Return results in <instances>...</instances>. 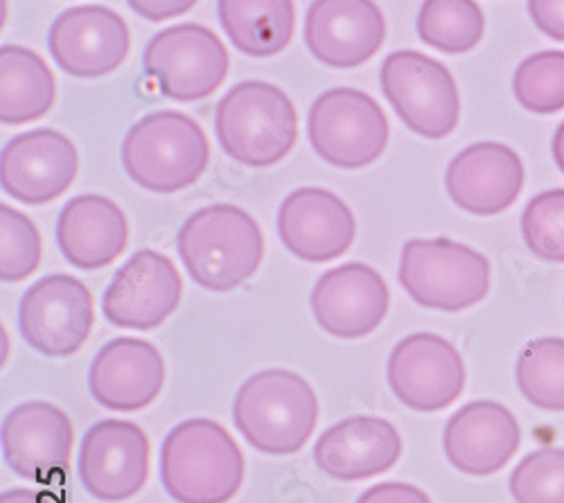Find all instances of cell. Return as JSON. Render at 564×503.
Returning a JSON list of instances; mask_svg holds the SVG:
<instances>
[{"label":"cell","mask_w":564,"mask_h":503,"mask_svg":"<svg viewBox=\"0 0 564 503\" xmlns=\"http://www.w3.org/2000/svg\"><path fill=\"white\" fill-rule=\"evenodd\" d=\"M176 251L199 287L224 294L256 276L264 258V236L245 208L215 204L183 221Z\"/></svg>","instance_id":"cell-1"},{"label":"cell","mask_w":564,"mask_h":503,"mask_svg":"<svg viewBox=\"0 0 564 503\" xmlns=\"http://www.w3.org/2000/svg\"><path fill=\"white\" fill-rule=\"evenodd\" d=\"M159 468L176 503H226L240 492L247 474L238 440L208 418L176 425L163 440Z\"/></svg>","instance_id":"cell-2"},{"label":"cell","mask_w":564,"mask_h":503,"mask_svg":"<svg viewBox=\"0 0 564 503\" xmlns=\"http://www.w3.org/2000/svg\"><path fill=\"white\" fill-rule=\"evenodd\" d=\"M232 420L258 451L290 456L312 438L318 425V400L303 375L267 369L240 386L232 402Z\"/></svg>","instance_id":"cell-3"},{"label":"cell","mask_w":564,"mask_h":503,"mask_svg":"<svg viewBox=\"0 0 564 503\" xmlns=\"http://www.w3.org/2000/svg\"><path fill=\"white\" fill-rule=\"evenodd\" d=\"M221 150L247 167H269L299 141V113L285 90L249 79L232 86L215 111Z\"/></svg>","instance_id":"cell-4"},{"label":"cell","mask_w":564,"mask_h":503,"mask_svg":"<svg viewBox=\"0 0 564 503\" xmlns=\"http://www.w3.org/2000/svg\"><path fill=\"white\" fill-rule=\"evenodd\" d=\"M210 163L204 129L185 113L159 111L135 122L122 143V165L140 188L172 195L191 188Z\"/></svg>","instance_id":"cell-5"},{"label":"cell","mask_w":564,"mask_h":503,"mask_svg":"<svg viewBox=\"0 0 564 503\" xmlns=\"http://www.w3.org/2000/svg\"><path fill=\"white\" fill-rule=\"evenodd\" d=\"M400 285L420 305L436 311H463L479 305L492 285L484 253L445 238L409 240L400 255Z\"/></svg>","instance_id":"cell-6"},{"label":"cell","mask_w":564,"mask_h":503,"mask_svg":"<svg viewBox=\"0 0 564 503\" xmlns=\"http://www.w3.org/2000/svg\"><path fill=\"white\" fill-rule=\"evenodd\" d=\"M307 133L325 163L361 170L384 154L391 129L382 107L364 90L330 88L312 105Z\"/></svg>","instance_id":"cell-7"},{"label":"cell","mask_w":564,"mask_h":503,"mask_svg":"<svg viewBox=\"0 0 564 503\" xmlns=\"http://www.w3.org/2000/svg\"><path fill=\"white\" fill-rule=\"evenodd\" d=\"M380 84L400 120L422 139L441 141L458 127L460 96L454 75L417 51L389 55Z\"/></svg>","instance_id":"cell-8"},{"label":"cell","mask_w":564,"mask_h":503,"mask_svg":"<svg viewBox=\"0 0 564 503\" xmlns=\"http://www.w3.org/2000/svg\"><path fill=\"white\" fill-rule=\"evenodd\" d=\"M143 66L165 98L197 102L226 81L230 57L213 30L181 23L154 34L143 53Z\"/></svg>","instance_id":"cell-9"},{"label":"cell","mask_w":564,"mask_h":503,"mask_svg":"<svg viewBox=\"0 0 564 503\" xmlns=\"http://www.w3.org/2000/svg\"><path fill=\"white\" fill-rule=\"evenodd\" d=\"M96 326V303L88 287L66 273L34 283L21 298L19 328L30 348L45 357H70L82 350Z\"/></svg>","instance_id":"cell-10"},{"label":"cell","mask_w":564,"mask_h":503,"mask_svg":"<svg viewBox=\"0 0 564 503\" xmlns=\"http://www.w3.org/2000/svg\"><path fill=\"white\" fill-rule=\"evenodd\" d=\"M150 438L131 420L93 425L79 447L77 474L84 490L105 503L133 499L150 479Z\"/></svg>","instance_id":"cell-11"},{"label":"cell","mask_w":564,"mask_h":503,"mask_svg":"<svg viewBox=\"0 0 564 503\" xmlns=\"http://www.w3.org/2000/svg\"><path fill=\"white\" fill-rule=\"evenodd\" d=\"M387 378L393 395L420 414L452 406L465 391V361L447 339L417 332L395 343Z\"/></svg>","instance_id":"cell-12"},{"label":"cell","mask_w":564,"mask_h":503,"mask_svg":"<svg viewBox=\"0 0 564 503\" xmlns=\"http://www.w3.org/2000/svg\"><path fill=\"white\" fill-rule=\"evenodd\" d=\"M183 281L174 262L152 249L133 253L102 296L107 321L127 330H154L176 311Z\"/></svg>","instance_id":"cell-13"},{"label":"cell","mask_w":564,"mask_h":503,"mask_svg":"<svg viewBox=\"0 0 564 503\" xmlns=\"http://www.w3.org/2000/svg\"><path fill=\"white\" fill-rule=\"evenodd\" d=\"M3 459L8 468L32 483L66 477L73 451V423L51 402H25L3 420Z\"/></svg>","instance_id":"cell-14"},{"label":"cell","mask_w":564,"mask_h":503,"mask_svg":"<svg viewBox=\"0 0 564 503\" xmlns=\"http://www.w3.org/2000/svg\"><path fill=\"white\" fill-rule=\"evenodd\" d=\"M310 305L323 332L337 339H364L382 326L391 292L380 271L364 262H348L323 273Z\"/></svg>","instance_id":"cell-15"},{"label":"cell","mask_w":564,"mask_h":503,"mask_svg":"<svg viewBox=\"0 0 564 503\" xmlns=\"http://www.w3.org/2000/svg\"><path fill=\"white\" fill-rule=\"evenodd\" d=\"M77 172V147L55 129L21 133L0 154V183L6 195L28 206L59 199L73 186Z\"/></svg>","instance_id":"cell-16"},{"label":"cell","mask_w":564,"mask_h":503,"mask_svg":"<svg viewBox=\"0 0 564 503\" xmlns=\"http://www.w3.org/2000/svg\"><path fill=\"white\" fill-rule=\"evenodd\" d=\"M48 51L64 73L96 79L122 66L131 51V34L124 19L113 10L82 6L55 19Z\"/></svg>","instance_id":"cell-17"},{"label":"cell","mask_w":564,"mask_h":503,"mask_svg":"<svg viewBox=\"0 0 564 503\" xmlns=\"http://www.w3.org/2000/svg\"><path fill=\"white\" fill-rule=\"evenodd\" d=\"M387 21L375 0H314L305 17L310 53L325 66L357 68L382 48Z\"/></svg>","instance_id":"cell-18"},{"label":"cell","mask_w":564,"mask_h":503,"mask_svg":"<svg viewBox=\"0 0 564 503\" xmlns=\"http://www.w3.org/2000/svg\"><path fill=\"white\" fill-rule=\"evenodd\" d=\"M278 236L305 262L341 258L355 242L357 221L348 204L325 188H299L278 210Z\"/></svg>","instance_id":"cell-19"},{"label":"cell","mask_w":564,"mask_h":503,"mask_svg":"<svg viewBox=\"0 0 564 503\" xmlns=\"http://www.w3.org/2000/svg\"><path fill=\"white\" fill-rule=\"evenodd\" d=\"M520 442V423L503 404L492 400L460 406L443 431L447 461L469 477H490L503 470Z\"/></svg>","instance_id":"cell-20"},{"label":"cell","mask_w":564,"mask_h":503,"mask_svg":"<svg viewBox=\"0 0 564 503\" xmlns=\"http://www.w3.org/2000/svg\"><path fill=\"white\" fill-rule=\"evenodd\" d=\"M445 188L449 199L469 215H499L524 190L522 158L501 143L469 145L447 165Z\"/></svg>","instance_id":"cell-21"},{"label":"cell","mask_w":564,"mask_h":503,"mask_svg":"<svg viewBox=\"0 0 564 503\" xmlns=\"http://www.w3.org/2000/svg\"><path fill=\"white\" fill-rule=\"evenodd\" d=\"M165 361L145 339L118 337L100 348L88 369V389L105 408L133 414L163 391Z\"/></svg>","instance_id":"cell-22"},{"label":"cell","mask_w":564,"mask_h":503,"mask_svg":"<svg viewBox=\"0 0 564 503\" xmlns=\"http://www.w3.org/2000/svg\"><path fill=\"white\" fill-rule=\"evenodd\" d=\"M402 453V436L378 416H352L325 429L314 445L316 468L337 481H364L389 472Z\"/></svg>","instance_id":"cell-23"},{"label":"cell","mask_w":564,"mask_h":503,"mask_svg":"<svg viewBox=\"0 0 564 503\" xmlns=\"http://www.w3.org/2000/svg\"><path fill=\"white\" fill-rule=\"evenodd\" d=\"M57 244L73 266L82 271L105 269L129 244L127 215L109 197L79 195L59 212Z\"/></svg>","instance_id":"cell-24"},{"label":"cell","mask_w":564,"mask_h":503,"mask_svg":"<svg viewBox=\"0 0 564 503\" xmlns=\"http://www.w3.org/2000/svg\"><path fill=\"white\" fill-rule=\"evenodd\" d=\"M57 98V81L41 55L23 45L0 48V120L17 127L48 113Z\"/></svg>","instance_id":"cell-25"},{"label":"cell","mask_w":564,"mask_h":503,"mask_svg":"<svg viewBox=\"0 0 564 503\" xmlns=\"http://www.w3.org/2000/svg\"><path fill=\"white\" fill-rule=\"evenodd\" d=\"M217 12L226 36L249 57L285 51L296 30L294 0H217Z\"/></svg>","instance_id":"cell-26"},{"label":"cell","mask_w":564,"mask_h":503,"mask_svg":"<svg viewBox=\"0 0 564 503\" xmlns=\"http://www.w3.org/2000/svg\"><path fill=\"white\" fill-rule=\"evenodd\" d=\"M486 19L477 0H425L417 34L443 55H465L484 39Z\"/></svg>","instance_id":"cell-27"},{"label":"cell","mask_w":564,"mask_h":503,"mask_svg":"<svg viewBox=\"0 0 564 503\" xmlns=\"http://www.w3.org/2000/svg\"><path fill=\"white\" fill-rule=\"evenodd\" d=\"M517 386L538 408L564 411V339L542 337L529 341L514 369Z\"/></svg>","instance_id":"cell-28"},{"label":"cell","mask_w":564,"mask_h":503,"mask_svg":"<svg viewBox=\"0 0 564 503\" xmlns=\"http://www.w3.org/2000/svg\"><path fill=\"white\" fill-rule=\"evenodd\" d=\"M512 94L527 111L551 116L564 109V53L542 51L514 70Z\"/></svg>","instance_id":"cell-29"},{"label":"cell","mask_w":564,"mask_h":503,"mask_svg":"<svg viewBox=\"0 0 564 503\" xmlns=\"http://www.w3.org/2000/svg\"><path fill=\"white\" fill-rule=\"evenodd\" d=\"M43 242L34 221L17 208L0 206V278L21 283L39 269Z\"/></svg>","instance_id":"cell-30"},{"label":"cell","mask_w":564,"mask_h":503,"mask_svg":"<svg viewBox=\"0 0 564 503\" xmlns=\"http://www.w3.org/2000/svg\"><path fill=\"white\" fill-rule=\"evenodd\" d=\"M522 238L544 262H564V188L533 197L522 212Z\"/></svg>","instance_id":"cell-31"},{"label":"cell","mask_w":564,"mask_h":503,"mask_svg":"<svg viewBox=\"0 0 564 503\" xmlns=\"http://www.w3.org/2000/svg\"><path fill=\"white\" fill-rule=\"evenodd\" d=\"M510 494L517 503H564V449L529 453L510 474Z\"/></svg>","instance_id":"cell-32"},{"label":"cell","mask_w":564,"mask_h":503,"mask_svg":"<svg viewBox=\"0 0 564 503\" xmlns=\"http://www.w3.org/2000/svg\"><path fill=\"white\" fill-rule=\"evenodd\" d=\"M357 503H432V499L411 483L387 481L361 492Z\"/></svg>","instance_id":"cell-33"},{"label":"cell","mask_w":564,"mask_h":503,"mask_svg":"<svg viewBox=\"0 0 564 503\" xmlns=\"http://www.w3.org/2000/svg\"><path fill=\"white\" fill-rule=\"evenodd\" d=\"M529 14L542 34L564 43V0H529Z\"/></svg>","instance_id":"cell-34"},{"label":"cell","mask_w":564,"mask_h":503,"mask_svg":"<svg viewBox=\"0 0 564 503\" xmlns=\"http://www.w3.org/2000/svg\"><path fill=\"white\" fill-rule=\"evenodd\" d=\"M127 6L145 21L161 23L191 12L197 0H127Z\"/></svg>","instance_id":"cell-35"},{"label":"cell","mask_w":564,"mask_h":503,"mask_svg":"<svg viewBox=\"0 0 564 503\" xmlns=\"http://www.w3.org/2000/svg\"><path fill=\"white\" fill-rule=\"evenodd\" d=\"M0 503H45L43 494L30 488H19L0 494Z\"/></svg>","instance_id":"cell-36"},{"label":"cell","mask_w":564,"mask_h":503,"mask_svg":"<svg viewBox=\"0 0 564 503\" xmlns=\"http://www.w3.org/2000/svg\"><path fill=\"white\" fill-rule=\"evenodd\" d=\"M553 161L557 165V170L564 174V122L555 129V135H553Z\"/></svg>","instance_id":"cell-37"}]
</instances>
